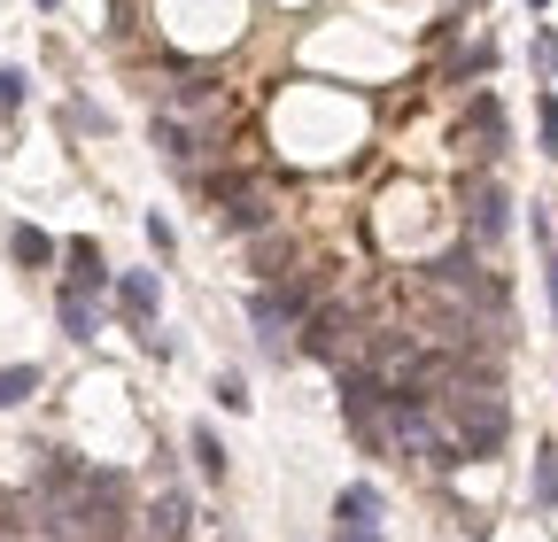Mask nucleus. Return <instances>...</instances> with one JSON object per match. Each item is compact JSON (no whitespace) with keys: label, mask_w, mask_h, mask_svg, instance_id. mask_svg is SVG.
I'll list each match as a JSON object with an SVG mask.
<instances>
[{"label":"nucleus","mask_w":558,"mask_h":542,"mask_svg":"<svg viewBox=\"0 0 558 542\" xmlns=\"http://www.w3.org/2000/svg\"><path fill=\"white\" fill-rule=\"evenodd\" d=\"M140 233H148V256H156V263H171V256H179V225H171L163 210H140Z\"/></svg>","instance_id":"22"},{"label":"nucleus","mask_w":558,"mask_h":542,"mask_svg":"<svg viewBox=\"0 0 558 542\" xmlns=\"http://www.w3.org/2000/svg\"><path fill=\"white\" fill-rule=\"evenodd\" d=\"M54 116H62V132H78V140H109V109H101L94 94H78V86L62 94V109H54Z\"/></svg>","instance_id":"17"},{"label":"nucleus","mask_w":558,"mask_h":542,"mask_svg":"<svg viewBox=\"0 0 558 542\" xmlns=\"http://www.w3.org/2000/svg\"><path fill=\"white\" fill-rule=\"evenodd\" d=\"M32 9H39V16H54V9H62V0H32Z\"/></svg>","instance_id":"28"},{"label":"nucleus","mask_w":558,"mask_h":542,"mask_svg":"<svg viewBox=\"0 0 558 542\" xmlns=\"http://www.w3.org/2000/svg\"><path fill=\"white\" fill-rule=\"evenodd\" d=\"M54 325H62V342H101V325H109V303L101 295H78V287H62L54 280Z\"/></svg>","instance_id":"12"},{"label":"nucleus","mask_w":558,"mask_h":542,"mask_svg":"<svg viewBox=\"0 0 558 542\" xmlns=\"http://www.w3.org/2000/svg\"><path fill=\"white\" fill-rule=\"evenodd\" d=\"M194 496L179 489V481H163L148 504H140V519H132V542H194Z\"/></svg>","instance_id":"8"},{"label":"nucleus","mask_w":558,"mask_h":542,"mask_svg":"<svg viewBox=\"0 0 558 542\" xmlns=\"http://www.w3.org/2000/svg\"><path fill=\"white\" fill-rule=\"evenodd\" d=\"M535 156L558 163V86H535Z\"/></svg>","instance_id":"19"},{"label":"nucleus","mask_w":558,"mask_h":542,"mask_svg":"<svg viewBox=\"0 0 558 542\" xmlns=\"http://www.w3.org/2000/svg\"><path fill=\"white\" fill-rule=\"evenodd\" d=\"M39 387H47V365H32V357L24 365H0V411H24Z\"/></svg>","instance_id":"18"},{"label":"nucleus","mask_w":558,"mask_h":542,"mask_svg":"<svg viewBox=\"0 0 558 542\" xmlns=\"http://www.w3.org/2000/svg\"><path fill=\"white\" fill-rule=\"evenodd\" d=\"M333 411L349 427V442H357L365 457H396V427H388V380L365 372V365H341L333 372Z\"/></svg>","instance_id":"4"},{"label":"nucleus","mask_w":558,"mask_h":542,"mask_svg":"<svg viewBox=\"0 0 558 542\" xmlns=\"http://www.w3.org/2000/svg\"><path fill=\"white\" fill-rule=\"evenodd\" d=\"M248 256V287H271V280H288V271H303V241L288 225H264L256 241H241Z\"/></svg>","instance_id":"10"},{"label":"nucleus","mask_w":558,"mask_h":542,"mask_svg":"<svg viewBox=\"0 0 558 542\" xmlns=\"http://www.w3.org/2000/svg\"><path fill=\"white\" fill-rule=\"evenodd\" d=\"M333 527H388V489L373 481V472L333 489Z\"/></svg>","instance_id":"13"},{"label":"nucleus","mask_w":558,"mask_h":542,"mask_svg":"<svg viewBox=\"0 0 558 542\" xmlns=\"http://www.w3.org/2000/svg\"><path fill=\"white\" fill-rule=\"evenodd\" d=\"M0 256H9L16 271H32V280H47V271L62 263V241L47 225H32V218H9L0 225Z\"/></svg>","instance_id":"11"},{"label":"nucleus","mask_w":558,"mask_h":542,"mask_svg":"<svg viewBox=\"0 0 558 542\" xmlns=\"http://www.w3.org/2000/svg\"><path fill=\"white\" fill-rule=\"evenodd\" d=\"M186 457H194V472H202L209 489H226V481H233V457H226L218 419H194V427H186Z\"/></svg>","instance_id":"15"},{"label":"nucleus","mask_w":558,"mask_h":542,"mask_svg":"<svg viewBox=\"0 0 558 542\" xmlns=\"http://www.w3.org/2000/svg\"><path fill=\"white\" fill-rule=\"evenodd\" d=\"M109 318H117L124 333L163 325V263H132V271H117V287H109Z\"/></svg>","instance_id":"7"},{"label":"nucleus","mask_w":558,"mask_h":542,"mask_svg":"<svg viewBox=\"0 0 558 542\" xmlns=\"http://www.w3.org/2000/svg\"><path fill=\"white\" fill-rule=\"evenodd\" d=\"M512 225H520V194L505 186V171H465L458 178V241L497 263L505 241H512Z\"/></svg>","instance_id":"3"},{"label":"nucleus","mask_w":558,"mask_h":542,"mask_svg":"<svg viewBox=\"0 0 558 542\" xmlns=\"http://www.w3.org/2000/svg\"><path fill=\"white\" fill-rule=\"evenodd\" d=\"M0 542H39V534H16V527H0Z\"/></svg>","instance_id":"27"},{"label":"nucleus","mask_w":558,"mask_h":542,"mask_svg":"<svg viewBox=\"0 0 558 542\" xmlns=\"http://www.w3.org/2000/svg\"><path fill=\"white\" fill-rule=\"evenodd\" d=\"M450 148L465 156V171H497L512 156V109L497 86H473L458 101V124H450Z\"/></svg>","instance_id":"5"},{"label":"nucleus","mask_w":558,"mask_h":542,"mask_svg":"<svg viewBox=\"0 0 558 542\" xmlns=\"http://www.w3.org/2000/svg\"><path fill=\"white\" fill-rule=\"evenodd\" d=\"M62 519L78 542H132V519H140L132 472L124 465H86V481L62 496Z\"/></svg>","instance_id":"1"},{"label":"nucleus","mask_w":558,"mask_h":542,"mask_svg":"<svg viewBox=\"0 0 558 542\" xmlns=\"http://www.w3.org/2000/svg\"><path fill=\"white\" fill-rule=\"evenodd\" d=\"M458 9H473V0H458Z\"/></svg>","instance_id":"31"},{"label":"nucleus","mask_w":558,"mask_h":542,"mask_svg":"<svg viewBox=\"0 0 558 542\" xmlns=\"http://www.w3.org/2000/svg\"><path fill=\"white\" fill-rule=\"evenodd\" d=\"M527 9H535V16H543V9H550V0H527Z\"/></svg>","instance_id":"29"},{"label":"nucleus","mask_w":558,"mask_h":542,"mask_svg":"<svg viewBox=\"0 0 558 542\" xmlns=\"http://www.w3.org/2000/svg\"><path fill=\"white\" fill-rule=\"evenodd\" d=\"M218 542H226V534H218Z\"/></svg>","instance_id":"32"},{"label":"nucleus","mask_w":558,"mask_h":542,"mask_svg":"<svg viewBox=\"0 0 558 542\" xmlns=\"http://www.w3.org/2000/svg\"><path fill=\"white\" fill-rule=\"evenodd\" d=\"M527 504H535L543 519L558 512V442H550V434H543L535 457H527Z\"/></svg>","instance_id":"16"},{"label":"nucleus","mask_w":558,"mask_h":542,"mask_svg":"<svg viewBox=\"0 0 558 542\" xmlns=\"http://www.w3.org/2000/svg\"><path fill=\"white\" fill-rule=\"evenodd\" d=\"M527 71H535V86H558V24H535V39H527Z\"/></svg>","instance_id":"21"},{"label":"nucleus","mask_w":558,"mask_h":542,"mask_svg":"<svg viewBox=\"0 0 558 542\" xmlns=\"http://www.w3.org/2000/svg\"><path fill=\"white\" fill-rule=\"evenodd\" d=\"M365 310H357V295H326L311 318H303V333H295V357L303 365H326V372H341L349 357L365 349Z\"/></svg>","instance_id":"6"},{"label":"nucleus","mask_w":558,"mask_h":542,"mask_svg":"<svg viewBox=\"0 0 558 542\" xmlns=\"http://www.w3.org/2000/svg\"><path fill=\"white\" fill-rule=\"evenodd\" d=\"M24 101H32V78L16 71V62H0V116H16Z\"/></svg>","instance_id":"24"},{"label":"nucleus","mask_w":558,"mask_h":542,"mask_svg":"<svg viewBox=\"0 0 558 542\" xmlns=\"http://www.w3.org/2000/svg\"><path fill=\"white\" fill-rule=\"evenodd\" d=\"M209 403H218V411H233V419H248L256 411V395H248V372H218V380H209Z\"/></svg>","instance_id":"20"},{"label":"nucleus","mask_w":558,"mask_h":542,"mask_svg":"<svg viewBox=\"0 0 558 542\" xmlns=\"http://www.w3.org/2000/svg\"><path fill=\"white\" fill-rule=\"evenodd\" d=\"M202 201H209V225H218L226 241H256L264 225H279V194L248 163H218L202 178Z\"/></svg>","instance_id":"2"},{"label":"nucleus","mask_w":558,"mask_h":542,"mask_svg":"<svg viewBox=\"0 0 558 542\" xmlns=\"http://www.w3.org/2000/svg\"><path fill=\"white\" fill-rule=\"evenodd\" d=\"M497 62H505V47L481 32V39H465V47H458V54L442 62V86H450V94H473V86H481L488 71H497Z\"/></svg>","instance_id":"14"},{"label":"nucleus","mask_w":558,"mask_h":542,"mask_svg":"<svg viewBox=\"0 0 558 542\" xmlns=\"http://www.w3.org/2000/svg\"><path fill=\"white\" fill-rule=\"evenodd\" d=\"M54 280H62V287H78V295H101V303H109L117 263H109V248H101L94 233H70V241H62V263H54Z\"/></svg>","instance_id":"9"},{"label":"nucleus","mask_w":558,"mask_h":542,"mask_svg":"<svg viewBox=\"0 0 558 542\" xmlns=\"http://www.w3.org/2000/svg\"><path fill=\"white\" fill-rule=\"evenodd\" d=\"M550 218H558V194H550Z\"/></svg>","instance_id":"30"},{"label":"nucleus","mask_w":558,"mask_h":542,"mask_svg":"<svg viewBox=\"0 0 558 542\" xmlns=\"http://www.w3.org/2000/svg\"><path fill=\"white\" fill-rule=\"evenodd\" d=\"M326 542H388V527H333Z\"/></svg>","instance_id":"26"},{"label":"nucleus","mask_w":558,"mask_h":542,"mask_svg":"<svg viewBox=\"0 0 558 542\" xmlns=\"http://www.w3.org/2000/svg\"><path fill=\"white\" fill-rule=\"evenodd\" d=\"M535 271H543V318H550V333H558V248L535 256Z\"/></svg>","instance_id":"25"},{"label":"nucleus","mask_w":558,"mask_h":542,"mask_svg":"<svg viewBox=\"0 0 558 542\" xmlns=\"http://www.w3.org/2000/svg\"><path fill=\"white\" fill-rule=\"evenodd\" d=\"M132 342H140V357H148V365H171V357H179V333H171V325H140Z\"/></svg>","instance_id":"23"}]
</instances>
